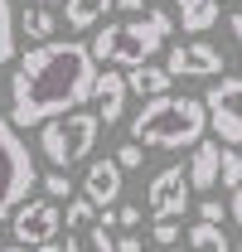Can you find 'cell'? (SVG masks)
<instances>
[{
  "label": "cell",
  "mask_w": 242,
  "mask_h": 252,
  "mask_svg": "<svg viewBox=\"0 0 242 252\" xmlns=\"http://www.w3.org/2000/svg\"><path fill=\"white\" fill-rule=\"evenodd\" d=\"M218 185H223V189H238L242 185V156L228 146V141H223V170H218Z\"/></svg>",
  "instance_id": "44dd1931"
},
{
  "label": "cell",
  "mask_w": 242,
  "mask_h": 252,
  "mask_svg": "<svg viewBox=\"0 0 242 252\" xmlns=\"http://www.w3.org/2000/svg\"><path fill=\"white\" fill-rule=\"evenodd\" d=\"M175 30V20L165 15V10H146V15H136V20H121V25H102V30L88 39L92 59L97 63H121V68H136V63H146L151 54H160V44H165V34Z\"/></svg>",
  "instance_id": "3957f363"
},
{
  "label": "cell",
  "mask_w": 242,
  "mask_h": 252,
  "mask_svg": "<svg viewBox=\"0 0 242 252\" xmlns=\"http://www.w3.org/2000/svg\"><path fill=\"white\" fill-rule=\"evenodd\" d=\"M170 252H175V248H170ZM180 252H194V248H180Z\"/></svg>",
  "instance_id": "d6a6232c"
},
{
  "label": "cell",
  "mask_w": 242,
  "mask_h": 252,
  "mask_svg": "<svg viewBox=\"0 0 242 252\" xmlns=\"http://www.w3.org/2000/svg\"><path fill=\"white\" fill-rule=\"evenodd\" d=\"M170 83H175V73H170V68H160V63H151V59L136 63V68H126V88L141 97V102H146V97L170 93Z\"/></svg>",
  "instance_id": "4fadbf2b"
},
{
  "label": "cell",
  "mask_w": 242,
  "mask_h": 252,
  "mask_svg": "<svg viewBox=\"0 0 242 252\" xmlns=\"http://www.w3.org/2000/svg\"><path fill=\"white\" fill-rule=\"evenodd\" d=\"M199 219H209V223H223V219H233V209H223L213 194H204V204H199Z\"/></svg>",
  "instance_id": "cb8c5ba5"
},
{
  "label": "cell",
  "mask_w": 242,
  "mask_h": 252,
  "mask_svg": "<svg viewBox=\"0 0 242 252\" xmlns=\"http://www.w3.org/2000/svg\"><path fill=\"white\" fill-rule=\"evenodd\" d=\"M165 68H170L175 78H218L228 63H223V54H218L213 44H204V39H189V44H175V49H170Z\"/></svg>",
  "instance_id": "9c48e42d"
},
{
  "label": "cell",
  "mask_w": 242,
  "mask_h": 252,
  "mask_svg": "<svg viewBox=\"0 0 242 252\" xmlns=\"http://www.w3.org/2000/svg\"><path fill=\"white\" fill-rule=\"evenodd\" d=\"M92 83H97V59L88 44L44 39L10 73V122L25 131V126H44L49 117L78 112L92 97Z\"/></svg>",
  "instance_id": "6da1fadb"
},
{
  "label": "cell",
  "mask_w": 242,
  "mask_h": 252,
  "mask_svg": "<svg viewBox=\"0 0 242 252\" xmlns=\"http://www.w3.org/2000/svg\"><path fill=\"white\" fill-rule=\"evenodd\" d=\"M228 209H233V223H238V228H242V185L233 189V204H228Z\"/></svg>",
  "instance_id": "83f0119b"
},
{
  "label": "cell",
  "mask_w": 242,
  "mask_h": 252,
  "mask_svg": "<svg viewBox=\"0 0 242 252\" xmlns=\"http://www.w3.org/2000/svg\"><path fill=\"white\" fill-rule=\"evenodd\" d=\"M155 243L160 248H175L180 243V219H155Z\"/></svg>",
  "instance_id": "603a6c76"
},
{
  "label": "cell",
  "mask_w": 242,
  "mask_h": 252,
  "mask_svg": "<svg viewBox=\"0 0 242 252\" xmlns=\"http://www.w3.org/2000/svg\"><path fill=\"white\" fill-rule=\"evenodd\" d=\"M44 194H49V199H59V204H68V199L78 194V185L68 180V170H59V165H54V170L44 175Z\"/></svg>",
  "instance_id": "ffe728a7"
},
{
  "label": "cell",
  "mask_w": 242,
  "mask_h": 252,
  "mask_svg": "<svg viewBox=\"0 0 242 252\" xmlns=\"http://www.w3.org/2000/svg\"><path fill=\"white\" fill-rule=\"evenodd\" d=\"M189 248L194 252H233L228 248V233H223L218 223H209V219H199L189 228Z\"/></svg>",
  "instance_id": "e0dca14e"
},
{
  "label": "cell",
  "mask_w": 242,
  "mask_h": 252,
  "mask_svg": "<svg viewBox=\"0 0 242 252\" xmlns=\"http://www.w3.org/2000/svg\"><path fill=\"white\" fill-rule=\"evenodd\" d=\"M117 252H141V238H136V228H121V238H117Z\"/></svg>",
  "instance_id": "484cf974"
},
{
  "label": "cell",
  "mask_w": 242,
  "mask_h": 252,
  "mask_svg": "<svg viewBox=\"0 0 242 252\" xmlns=\"http://www.w3.org/2000/svg\"><path fill=\"white\" fill-rule=\"evenodd\" d=\"M97 131H102V117L97 112H63V117H49L39 126V151L49 156V165H78L88 160V151L97 146Z\"/></svg>",
  "instance_id": "5b68a950"
},
{
  "label": "cell",
  "mask_w": 242,
  "mask_h": 252,
  "mask_svg": "<svg viewBox=\"0 0 242 252\" xmlns=\"http://www.w3.org/2000/svg\"><path fill=\"white\" fill-rule=\"evenodd\" d=\"M228 30H233V39H242V10H233V15H228Z\"/></svg>",
  "instance_id": "f1b7e54d"
},
{
  "label": "cell",
  "mask_w": 242,
  "mask_h": 252,
  "mask_svg": "<svg viewBox=\"0 0 242 252\" xmlns=\"http://www.w3.org/2000/svg\"><path fill=\"white\" fill-rule=\"evenodd\" d=\"M5 252H34V248H30V243H15V248H5Z\"/></svg>",
  "instance_id": "4dcf8cb0"
},
{
  "label": "cell",
  "mask_w": 242,
  "mask_h": 252,
  "mask_svg": "<svg viewBox=\"0 0 242 252\" xmlns=\"http://www.w3.org/2000/svg\"><path fill=\"white\" fill-rule=\"evenodd\" d=\"M121 10H131V15H141V10H151V5H160V0H117Z\"/></svg>",
  "instance_id": "4316f807"
},
{
  "label": "cell",
  "mask_w": 242,
  "mask_h": 252,
  "mask_svg": "<svg viewBox=\"0 0 242 252\" xmlns=\"http://www.w3.org/2000/svg\"><path fill=\"white\" fill-rule=\"evenodd\" d=\"M15 39H20L15 10H10V0H0V63H10V59H15Z\"/></svg>",
  "instance_id": "d6986e66"
},
{
  "label": "cell",
  "mask_w": 242,
  "mask_h": 252,
  "mask_svg": "<svg viewBox=\"0 0 242 252\" xmlns=\"http://www.w3.org/2000/svg\"><path fill=\"white\" fill-rule=\"evenodd\" d=\"M218 170H223L218 141H199V146H194V160H189V180H194V189H218Z\"/></svg>",
  "instance_id": "5bb4252c"
},
{
  "label": "cell",
  "mask_w": 242,
  "mask_h": 252,
  "mask_svg": "<svg viewBox=\"0 0 242 252\" xmlns=\"http://www.w3.org/2000/svg\"><path fill=\"white\" fill-rule=\"evenodd\" d=\"M117 219H121V228H141V209L136 204H117Z\"/></svg>",
  "instance_id": "d4e9b609"
},
{
  "label": "cell",
  "mask_w": 242,
  "mask_h": 252,
  "mask_svg": "<svg viewBox=\"0 0 242 252\" xmlns=\"http://www.w3.org/2000/svg\"><path fill=\"white\" fill-rule=\"evenodd\" d=\"M10 228H15V243H30V248L59 238V228H63L59 199H25V204L10 214Z\"/></svg>",
  "instance_id": "52a82bcc"
},
{
  "label": "cell",
  "mask_w": 242,
  "mask_h": 252,
  "mask_svg": "<svg viewBox=\"0 0 242 252\" xmlns=\"http://www.w3.org/2000/svg\"><path fill=\"white\" fill-rule=\"evenodd\" d=\"M34 185H39L34 151L25 146L20 126L0 112V219H10V214H15V209L30 199V189H34Z\"/></svg>",
  "instance_id": "277c9868"
},
{
  "label": "cell",
  "mask_w": 242,
  "mask_h": 252,
  "mask_svg": "<svg viewBox=\"0 0 242 252\" xmlns=\"http://www.w3.org/2000/svg\"><path fill=\"white\" fill-rule=\"evenodd\" d=\"M209 131V102L204 97H146L141 112L131 117V136L151 151H180V146H199Z\"/></svg>",
  "instance_id": "7a4b0ae2"
},
{
  "label": "cell",
  "mask_w": 242,
  "mask_h": 252,
  "mask_svg": "<svg viewBox=\"0 0 242 252\" xmlns=\"http://www.w3.org/2000/svg\"><path fill=\"white\" fill-rule=\"evenodd\" d=\"M112 5L117 0H63V20H68V30H92L107 20Z\"/></svg>",
  "instance_id": "2e32d148"
},
{
  "label": "cell",
  "mask_w": 242,
  "mask_h": 252,
  "mask_svg": "<svg viewBox=\"0 0 242 252\" xmlns=\"http://www.w3.org/2000/svg\"><path fill=\"white\" fill-rule=\"evenodd\" d=\"M126 73H97V83H92V107H97V117L102 126H117L121 112H126Z\"/></svg>",
  "instance_id": "8fae6325"
},
{
  "label": "cell",
  "mask_w": 242,
  "mask_h": 252,
  "mask_svg": "<svg viewBox=\"0 0 242 252\" xmlns=\"http://www.w3.org/2000/svg\"><path fill=\"white\" fill-rule=\"evenodd\" d=\"M0 252H5V243H0Z\"/></svg>",
  "instance_id": "836d02e7"
},
{
  "label": "cell",
  "mask_w": 242,
  "mask_h": 252,
  "mask_svg": "<svg viewBox=\"0 0 242 252\" xmlns=\"http://www.w3.org/2000/svg\"><path fill=\"white\" fill-rule=\"evenodd\" d=\"M34 5H63V0H34Z\"/></svg>",
  "instance_id": "1f68e13d"
},
{
  "label": "cell",
  "mask_w": 242,
  "mask_h": 252,
  "mask_svg": "<svg viewBox=\"0 0 242 252\" xmlns=\"http://www.w3.org/2000/svg\"><path fill=\"white\" fill-rule=\"evenodd\" d=\"M34 252H63V243H59V238H49V243H39Z\"/></svg>",
  "instance_id": "f546056e"
},
{
  "label": "cell",
  "mask_w": 242,
  "mask_h": 252,
  "mask_svg": "<svg viewBox=\"0 0 242 252\" xmlns=\"http://www.w3.org/2000/svg\"><path fill=\"white\" fill-rule=\"evenodd\" d=\"M63 252H117V238L112 228L97 219V223H68V238H63Z\"/></svg>",
  "instance_id": "7c38bea8"
},
{
  "label": "cell",
  "mask_w": 242,
  "mask_h": 252,
  "mask_svg": "<svg viewBox=\"0 0 242 252\" xmlns=\"http://www.w3.org/2000/svg\"><path fill=\"white\" fill-rule=\"evenodd\" d=\"M117 160H121V170H141V160H146V146L131 136L126 146H117Z\"/></svg>",
  "instance_id": "7402d4cb"
},
{
  "label": "cell",
  "mask_w": 242,
  "mask_h": 252,
  "mask_svg": "<svg viewBox=\"0 0 242 252\" xmlns=\"http://www.w3.org/2000/svg\"><path fill=\"white\" fill-rule=\"evenodd\" d=\"M209 126L218 141L242 146V78H213L209 88Z\"/></svg>",
  "instance_id": "8992f818"
},
{
  "label": "cell",
  "mask_w": 242,
  "mask_h": 252,
  "mask_svg": "<svg viewBox=\"0 0 242 252\" xmlns=\"http://www.w3.org/2000/svg\"><path fill=\"white\" fill-rule=\"evenodd\" d=\"M20 34H25V39H34V44L54 39V15H49L44 5H30V10L20 15Z\"/></svg>",
  "instance_id": "ac0fdd59"
},
{
  "label": "cell",
  "mask_w": 242,
  "mask_h": 252,
  "mask_svg": "<svg viewBox=\"0 0 242 252\" xmlns=\"http://www.w3.org/2000/svg\"><path fill=\"white\" fill-rule=\"evenodd\" d=\"M121 160H92L88 165V180H83V194H88L97 209H112L121 199Z\"/></svg>",
  "instance_id": "30bf717a"
},
{
  "label": "cell",
  "mask_w": 242,
  "mask_h": 252,
  "mask_svg": "<svg viewBox=\"0 0 242 252\" xmlns=\"http://www.w3.org/2000/svg\"><path fill=\"white\" fill-rule=\"evenodd\" d=\"M238 248H242V243H238Z\"/></svg>",
  "instance_id": "d590c367"
},
{
  "label": "cell",
  "mask_w": 242,
  "mask_h": 252,
  "mask_svg": "<svg viewBox=\"0 0 242 252\" xmlns=\"http://www.w3.org/2000/svg\"><path fill=\"white\" fill-rule=\"evenodd\" d=\"M233 252H242V248H233Z\"/></svg>",
  "instance_id": "e575fe53"
},
{
  "label": "cell",
  "mask_w": 242,
  "mask_h": 252,
  "mask_svg": "<svg viewBox=\"0 0 242 252\" xmlns=\"http://www.w3.org/2000/svg\"><path fill=\"white\" fill-rule=\"evenodd\" d=\"M189 170L184 165H170V170H160L151 180V194H146V209H151V219H184V209H189Z\"/></svg>",
  "instance_id": "ba28073f"
},
{
  "label": "cell",
  "mask_w": 242,
  "mask_h": 252,
  "mask_svg": "<svg viewBox=\"0 0 242 252\" xmlns=\"http://www.w3.org/2000/svg\"><path fill=\"white\" fill-rule=\"evenodd\" d=\"M223 15L218 0H180V30L184 34H209Z\"/></svg>",
  "instance_id": "9a60e30c"
}]
</instances>
